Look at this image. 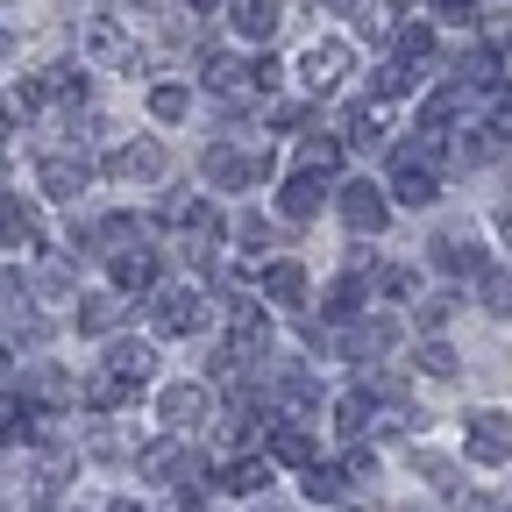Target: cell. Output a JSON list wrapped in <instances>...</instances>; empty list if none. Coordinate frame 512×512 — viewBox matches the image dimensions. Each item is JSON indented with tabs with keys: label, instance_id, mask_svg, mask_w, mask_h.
Masks as SVG:
<instances>
[{
	"label": "cell",
	"instance_id": "1",
	"mask_svg": "<svg viewBox=\"0 0 512 512\" xmlns=\"http://www.w3.org/2000/svg\"><path fill=\"white\" fill-rule=\"evenodd\" d=\"M434 157H441V143L434 136H420V143H399L392 150V192L406 207H434L441 200V171H434Z\"/></svg>",
	"mask_w": 512,
	"mask_h": 512
},
{
	"label": "cell",
	"instance_id": "2",
	"mask_svg": "<svg viewBox=\"0 0 512 512\" xmlns=\"http://www.w3.org/2000/svg\"><path fill=\"white\" fill-rule=\"evenodd\" d=\"M150 320H157V335H200L207 328V299L192 285H171V292H157Z\"/></svg>",
	"mask_w": 512,
	"mask_h": 512
},
{
	"label": "cell",
	"instance_id": "3",
	"mask_svg": "<svg viewBox=\"0 0 512 512\" xmlns=\"http://www.w3.org/2000/svg\"><path fill=\"white\" fill-rule=\"evenodd\" d=\"M207 178L214 185H264L271 178V150H228V143H214L207 150Z\"/></svg>",
	"mask_w": 512,
	"mask_h": 512
},
{
	"label": "cell",
	"instance_id": "4",
	"mask_svg": "<svg viewBox=\"0 0 512 512\" xmlns=\"http://www.w3.org/2000/svg\"><path fill=\"white\" fill-rule=\"evenodd\" d=\"M342 72H349V43H306V50H299V86H306V93L342 86Z\"/></svg>",
	"mask_w": 512,
	"mask_h": 512
},
{
	"label": "cell",
	"instance_id": "5",
	"mask_svg": "<svg viewBox=\"0 0 512 512\" xmlns=\"http://www.w3.org/2000/svg\"><path fill=\"white\" fill-rule=\"evenodd\" d=\"M470 456L477 463H512V413H470Z\"/></svg>",
	"mask_w": 512,
	"mask_h": 512
},
{
	"label": "cell",
	"instance_id": "6",
	"mask_svg": "<svg viewBox=\"0 0 512 512\" xmlns=\"http://www.w3.org/2000/svg\"><path fill=\"white\" fill-rule=\"evenodd\" d=\"M86 57L93 64H121V72H128V64H136V36L100 15V22H86Z\"/></svg>",
	"mask_w": 512,
	"mask_h": 512
},
{
	"label": "cell",
	"instance_id": "7",
	"mask_svg": "<svg viewBox=\"0 0 512 512\" xmlns=\"http://www.w3.org/2000/svg\"><path fill=\"white\" fill-rule=\"evenodd\" d=\"M320 200H328V178H320V171H292L285 192H278V214H285V221H313Z\"/></svg>",
	"mask_w": 512,
	"mask_h": 512
},
{
	"label": "cell",
	"instance_id": "8",
	"mask_svg": "<svg viewBox=\"0 0 512 512\" xmlns=\"http://www.w3.org/2000/svg\"><path fill=\"white\" fill-rule=\"evenodd\" d=\"M342 221H349L356 235H377L384 221H392V207H384L377 185H342Z\"/></svg>",
	"mask_w": 512,
	"mask_h": 512
},
{
	"label": "cell",
	"instance_id": "9",
	"mask_svg": "<svg viewBox=\"0 0 512 512\" xmlns=\"http://www.w3.org/2000/svg\"><path fill=\"white\" fill-rule=\"evenodd\" d=\"M143 477L185 491V477H192V448H185V441H150V448H143Z\"/></svg>",
	"mask_w": 512,
	"mask_h": 512
},
{
	"label": "cell",
	"instance_id": "10",
	"mask_svg": "<svg viewBox=\"0 0 512 512\" xmlns=\"http://www.w3.org/2000/svg\"><path fill=\"white\" fill-rule=\"evenodd\" d=\"M36 100H86V72L79 64H50V72H36V86H22V107Z\"/></svg>",
	"mask_w": 512,
	"mask_h": 512
},
{
	"label": "cell",
	"instance_id": "11",
	"mask_svg": "<svg viewBox=\"0 0 512 512\" xmlns=\"http://www.w3.org/2000/svg\"><path fill=\"white\" fill-rule=\"evenodd\" d=\"M36 185L50 192V200H79V192H86V157H43Z\"/></svg>",
	"mask_w": 512,
	"mask_h": 512
},
{
	"label": "cell",
	"instance_id": "12",
	"mask_svg": "<svg viewBox=\"0 0 512 512\" xmlns=\"http://www.w3.org/2000/svg\"><path fill=\"white\" fill-rule=\"evenodd\" d=\"M228 22H235V36H249V43H271V36H278V0H228Z\"/></svg>",
	"mask_w": 512,
	"mask_h": 512
},
{
	"label": "cell",
	"instance_id": "13",
	"mask_svg": "<svg viewBox=\"0 0 512 512\" xmlns=\"http://www.w3.org/2000/svg\"><path fill=\"white\" fill-rule=\"evenodd\" d=\"M157 413H164L178 434H185V427H200V420H207V384H171V392L157 399Z\"/></svg>",
	"mask_w": 512,
	"mask_h": 512
},
{
	"label": "cell",
	"instance_id": "14",
	"mask_svg": "<svg viewBox=\"0 0 512 512\" xmlns=\"http://www.w3.org/2000/svg\"><path fill=\"white\" fill-rule=\"evenodd\" d=\"M107 370H114L121 384H136V392H143L150 370H157V349H150V342H114V349H107Z\"/></svg>",
	"mask_w": 512,
	"mask_h": 512
},
{
	"label": "cell",
	"instance_id": "15",
	"mask_svg": "<svg viewBox=\"0 0 512 512\" xmlns=\"http://www.w3.org/2000/svg\"><path fill=\"white\" fill-rule=\"evenodd\" d=\"M107 171H114L121 185H136V178H157V171H164V150H157V143H121V150L107 157Z\"/></svg>",
	"mask_w": 512,
	"mask_h": 512
},
{
	"label": "cell",
	"instance_id": "16",
	"mask_svg": "<svg viewBox=\"0 0 512 512\" xmlns=\"http://www.w3.org/2000/svg\"><path fill=\"white\" fill-rule=\"evenodd\" d=\"M271 463H285V470H313V434H306L299 420H278V427H271Z\"/></svg>",
	"mask_w": 512,
	"mask_h": 512
},
{
	"label": "cell",
	"instance_id": "17",
	"mask_svg": "<svg viewBox=\"0 0 512 512\" xmlns=\"http://www.w3.org/2000/svg\"><path fill=\"white\" fill-rule=\"evenodd\" d=\"M434 264H441L448 278H477V271H484V249H477L470 235H441V242H434Z\"/></svg>",
	"mask_w": 512,
	"mask_h": 512
},
{
	"label": "cell",
	"instance_id": "18",
	"mask_svg": "<svg viewBox=\"0 0 512 512\" xmlns=\"http://www.w3.org/2000/svg\"><path fill=\"white\" fill-rule=\"evenodd\" d=\"M164 221H171L178 235H192V242H207V235L221 228V221H214V207L200 200V192H192V200H171V207H164Z\"/></svg>",
	"mask_w": 512,
	"mask_h": 512
},
{
	"label": "cell",
	"instance_id": "19",
	"mask_svg": "<svg viewBox=\"0 0 512 512\" xmlns=\"http://www.w3.org/2000/svg\"><path fill=\"white\" fill-rule=\"evenodd\" d=\"M264 484H271V463H264V456H228V463H221V491H235V498L264 491Z\"/></svg>",
	"mask_w": 512,
	"mask_h": 512
},
{
	"label": "cell",
	"instance_id": "20",
	"mask_svg": "<svg viewBox=\"0 0 512 512\" xmlns=\"http://www.w3.org/2000/svg\"><path fill=\"white\" fill-rule=\"evenodd\" d=\"M29 399H36V406H72L79 384L64 377V370H50V363H36V370H29Z\"/></svg>",
	"mask_w": 512,
	"mask_h": 512
},
{
	"label": "cell",
	"instance_id": "21",
	"mask_svg": "<svg viewBox=\"0 0 512 512\" xmlns=\"http://www.w3.org/2000/svg\"><path fill=\"white\" fill-rule=\"evenodd\" d=\"M150 278H157V256L150 249H114V285L121 292H143Z\"/></svg>",
	"mask_w": 512,
	"mask_h": 512
},
{
	"label": "cell",
	"instance_id": "22",
	"mask_svg": "<svg viewBox=\"0 0 512 512\" xmlns=\"http://www.w3.org/2000/svg\"><path fill=\"white\" fill-rule=\"evenodd\" d=\"M392 342H399V328H392V320H377V313L349 328V356H384Z\"/></svg>",
	"mask_w": 512,
	"mask_h": 512
},
{
	"label": "cell",
	"instance_id": "23",
	"mask_svg": "<svg viewBox=\"0 0 512 512\" xmlns=\"http://www.w3.org/2000/svg\"><path fill=\"white\" fill-rule=\"evenodd\" d=\"M121 320H128V306H121L114 292H100V299H86V306H79V328H86V335H114Z\"/></svg>",
	"mask_w": 512,
	"mask_h": 512
},
{
	"label": "cell",
	"instance_id": "24",
	"mask_svg": "<svg viewBox=\"0 0 512 512\" xmlns=\"http://www.w3.org/2000/svg\"><path fill=\"white\" fill-rule=\"evenodd\" d=\"M306 498L342 505V498H349V470H342V463H313V470H306Z\"/></svg>",
	"mask_w": 512,
	"mask_h": 512
},
{
	"label": "cell",
	"instance_id": "25",
	"mask_svg": "<svg viewBox=\"0 0 512 512\" xmlns=\"http://www.w3.org/2000/svg\"><path fill=\"white\" fill-rule=\"evenodd\" d=\"M128 399H136V384H121L114 370L86 377V406H93V413H114V406H128Z\"/></svg>",
	"mask_w": 512,
	"mask_h": 512
},
{
	"label": "cell",
	"instance_id": "26",
	"mask_svg": "<svg viewBox=\"0 0 512 512\" xmlns=\"http://www.w3.org/2000/svg\"><path fill=\"white\" fill-rule=\"evenodd\" d=\"M264 299H278V306L306 299V271H299V264H271V271H264Z\"/></svg>",
	"mask_w": 512,
	"mask_h": 512
},
{
	"label": "cell",
	"instance_id": "27",
	"mask_svg": "<svg viewBox=\"0 0 512 512\" xmlns=\"http://www.w3.org/2000/svg\"><path fill=\"white\" fill-rule=\"evenodd\" d=\"M150 114H157V121H185V114H192V93H185L178 79H164V86H150Z\"/></svg>",
	"mask_w": 512,
	"mask_h": 512
},
{
	"label": "cell",
	"instance_id": "28",
	"mask_svg": "<svg viewBox=\"0 0 512 512\" xmlns=\"http://www.w3.org/2000/svg\"><path fill=\"white\" fill-rule=\"evenodd\" d=\"M335 164H342V143H335V136H306V143H299V171H320V178H328Z\"/></svg>",
	"mask_w": 512,
	"mask_h": 512
},
{
	"label": "cell",
	"instance_id": "29",
	"mask_svg": "<svg viewBox=\"0 0 512 512\" xmlns=\"http://www.w3.org/2000/svg\"><path fill=\"white\" fill-rule=\"evenodd\" d=\"M278 399H285L292 413H313V406H320V384H313L306 370H285V377H278Z\"/></svg>",
	"mask_w": 512,
	"mask_h": 512
},
{
	"label": "cell",
	"instance_id": "30",
	"mask_svg": "<svg viewBox=\"0 0 512 512\" xmlns=\"http://www.w3.org/2000/svg\"><path fill=\"white\" fill-rule=\"evenodd\" d=\"M0 242L29 249V242H36V214H29V207H0Z\"/></svg>",
	"mask_w": 512,
	"mask_h": 512
},
{
	"label": "cell",
	"instance_id": "31",
	"mask_svg": "<svg viewBox=\"0 0 512 512\" xmlns=\"http://www.w3.org/2000/svg\"><path fill=\"white\" fill-rule=\"evenodd\" d=\"M363 299H370V285H363V278L349 271V278H342V285L328 292V313H342V320H349V313H363Z\"/></svg>",
	"mask_w": 512,
	"mask_h": 512
},
{
	"label": "cell",
	"instance_id": "32",
	"mask_svg": "<svg viewBox=\"0 0 512 512\" xmlns=\"http://www.w3.org/2000/svg\"><path fill=\"white\" fill-rule=\"evenodd\" d=\"M456 306H463L456 292H434V299H420L413 313H420V328H448V320H456Z\"/></svg>",
	"mask_w": 512,
	"mask_h": 512
},
{
	"label": "cell",
	"instance_id": "33",
	"mask_svg": "<svg viewBox=\"0 0 512 512\" xmlns=\"http://www.w3.org/2000/svg\"><path fill=\"white\" fill-rule=\"evenodd\" d=\"M335 413H342V427H349V434H363L377 406H370V392H363V384H356V392H342V406H335Z\"/></svg>",
	"mask_w": 512,
	"mask_h": 512
},
{
	"label": "cell",
	"instance_id": "34",
	"mask_svg": "<svg viewBox=\"0 0 512 512\" xmlns=\"http://www.w3.org/2000/svg\"><path fill=\"white\" fill-rule=\"evenodd\" d=\"M242 79H249V72H242L235 57H207V86H214V93H235Z\"/></svg>",
	"mask_w": 512,
	"mask_h": 512
},
{
	"label": "cell",
	"instance_id": "35",
	"mask_svg": "<svg viewBox=\"0 0 512 512\" xmlns=\"http://www.w3.org/2000/svg\"><path fill=\"white\" fill-rule=\"evenodd\" d=\"M484 136H505V143H512V86H498V93H491V121H484Z\"/></svg>",
	"mask_w": 512,
	"mask_h": 512
},
{
	"label": "cell",
	"instance_id": "36",
	"mask_svg": "<svg viewBox=\"0 0 512 512\" xmlns=\"http://www.w3.org/2000/svg\"><path fill=\"white\" fill-rule=\"evenodd\" d=\"M420 370H427V377H456V349H448V342H427V349H420Z\"/></svg>",
	"mask_w": 512,
	"mask_h": 512
},
{
	"label": "cell",
	"instance_id": "37",
	"mask_svg": "<svg viewBox=\"0 0 512 512\" xmlns=\"http://www.w3.org/2000/svg\"><path fill=\"white\" fill-rule=\"evenodd\" d=\"M406 86H413V79H406V64H384V72L370 79V93H377V100H399Z\"/></svg>",
	"mask_w": 512,
	"mask_h": 512
},
{
	"label": "cell",
	"instance_id": "38",
	"mask_svg": "<svg viewBox=\"0 0 512 512\" xmlns=\"http://www.w3.org/2000/svg\"><path fill=\"white\" fill-rule=\"evenodd\" d=\"M484 306L491 313H512V271H491L484 278Z\"/></svg>",
	"mask_w": 512,
	"mask_h": 512
},
{
	"label": "cell",
	"instance_id": "39",
	"mask_svg": "<svg viewBox=\"0 0 512 512\" xmlns=\"http://www.w3.org/2000/svg\"><path fill=\"white\" fill-rule=\"evenodd\" d=\"M235 242H242V249H271V228L256 221V214H242V221H235Z\"/></svg>",
	"mask_w": 512,
	"mask_h": 512
},
{
	"label": "cell",
	"instance_id": "40",
	"mask_svg": "<svg viewBox=\"0 0 512 512\" xmlns=\"http://www.w3.org/2000/svg\"><path fill=\"white\" fill-rule=\"evenodd\" d=\"M377 285L392 292V299H413V271H399V264H384V271H377Z\"/></svg>",
	"mask_w": 512,
	"mask_h": 512
},
{
	"label": "cell",
	"instance_id": "41",
	"mask_svg": "<svg viewBox=\"0 0 512 512\" xmlns=\"http://www.w3.org/2000/svg\"><path fill=\"white\" fill-rule=\"evenodd\" d=\"M427 50H434V36H427V29H406V36H399V57H406V64H420Z\"/></svg>",
	"mask_w": 512,
	"mask_h": 512
},
{
	"label": "cell",
	"instance_id": "42",
	"mask_svg": "<svg viewBox=\"0 0 512 512\" xmlns=\"http://www.w3.org/2000/svg\"><path fill=\"white\" fill-rule=\"evenodd\" d=\"M427 8H434L441 22H470V15H477V0H427Z\"/></svg>",
	"mask_w": 512,
	"mask_h": 512
},
{
	"label": "cell",
	"instance_id": "43",
	"mask_svg": "<svg viewBox=\"0 0 512 512\" xmlns=\"http://www.w3.org/2000/svg\"><path fill=\"white\" fill-rule=\"evenodd\" d=\"M249 86H256V93H271V86H278V64H271V57H256V64H249Z\"/></svg>",
	"mask_w": 512,
	"mask_h": 512
},
{
	"label": "cell",
	"instance_id": "44",
	"mask_svg": "<svg viewBox=\"0 0 512 512\" xmlns=\"http://www.w3.org/2000/svg\"><path fill=\"white\" fill-rule=\"evenodd\" d=\"M171 512H207V498H200V491H178V505H171Z\"/></svg>",
	"mask_w": 512,
	"mask_h": 512
},
{
	"label": "cell",
	"instance_id": "45",
	"mask_svg": "<svg viewBox=\"0 0 512 512\" xmlns=\"http://www.w3.org/2000/svg\"><path fill=\"white\" fill-rule=\"evenodd\" d=\"M320 8H335V15H356V22H363V0H320Z\"/></svg>",
	"mask_w": 512,
	"mask_h": 512
},
{
	"label": "cell",
	"instance_id": "46",
	"mask_svg": "<svg viewBox=\"0 0 512 512\" xmlns=\"http://www.w3.org/2000/svg\"><path fill=\"white\" fill-rule=\"evenodd\" d=\"M456 512H498V505H491V498H463Z\"/></svg>",
	"mask_w": 512,
	"mask_h": 512
},
{
	"label": "cell",
	"instance_id": "47",
	"mask_svg": "<svg viewBox=\"0 0 512 512\" xmlns=\"http://www.w3.org/2000/svg\"><path fill=\"white\" fill-rule=\"evenodd\" d=\"M15 43H22V36H15V29H0V57H8V50H15Z\"/></svg>",
	"mask_w": 512,
	"mask_h": 512
},
{
	"label": "cell",
	"instance_id": "48",
	"mask_svg": "<svg viewBox=\"0 0 512 512\" xmlns=\"http://www.w3.org/2000/svg\"><path fill=\"white\" fill-rule=\"evenodd\" d=\"M185 8H192V15H207V8H221V0H185Z\"/></svg>",
	"mask_w": 512,
	"mask_h": 512
},
{
	"label": "cell",
	"instance_id": "49",
	"mask_svg": "<svg viewBox=\"0 0 512 512\" xmlns=\"http://www.w3.org/2000/svg\"><path fill=\"white\" fill-rule=\"evenodd\" d=\"M107 512H143V505H128V498H114V505H107Z\"/></svg>",
	"mask_w": 512,
	"mask_h": 512
},
{
	"label": "cell",
	"instance_id": "50",
	"mask_svg": "<svg viewBox=\"0 0 512 512\" xmlns=\"http://www.w3.org/2000/svg\"><path fill=\"white\" fill-rule=\"evenodd\" d=\"M505 242H512V207H505Z\"/></svg>",
	"mask_w": 512,
	"mask_h": 512
},
{
	"label": "cell",
	"instance_id": "51",
	"mask_svg": "<svg viewBox=\"0 0 512 512\" xmlns=\"http://www.w3.org/2000/svg\"><path fill=\"white\" fill-rule=\"evenodd\" d=\"M392 8H413V0H392Z\"/></svg>",
	"mask_w": 512,
	"mask_h": 512
},
{
	"label": "cell",
	"instance_id": "52",
	"mask_svg": "<svg viewBox=\"0 0 512 512\" xmlns=\"http://www.w3.org/2000/svg\"><path fill=\"white\" fill-rule=\"evenodd\" d=\"M0 370H8V356H0Z\"/></svg>",
	"mask_w": 512,
	"mask_h": 512
},
{
	"label": "cell",
	"instance_id": "53",
	"mask_svg": "<svg viewBox=\"0 0 512 512\" xmlns=\"http://www.w3.org/2000/svg\"><path fill=\"white\" fill-rule=\"evenodd\" d=\"M0 150H8V143H0Z\"/></svg>",
	"mask_w": 512,
	"mask_h": 512
}]
</instances>
